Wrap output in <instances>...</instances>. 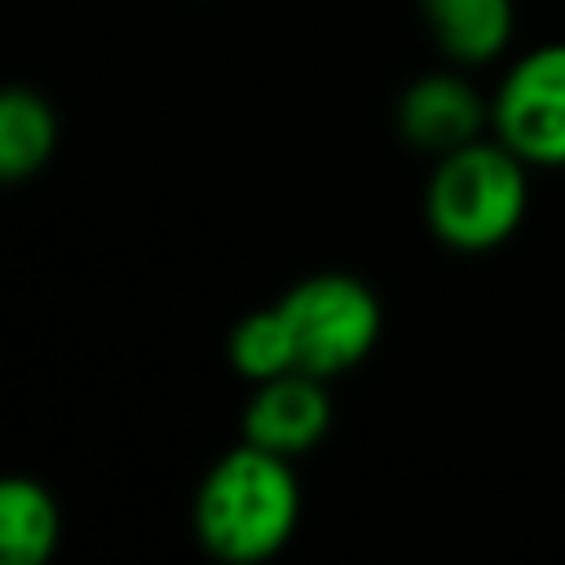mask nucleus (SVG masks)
Listing matches in <instances>:
<instances>
[{
  "label": "nucleus",
  "mask_w": 565,
  "mask_h": 565,
  "mask_svg": "<svg viewBox=\"0 0 565 565\" xmlns=\"http://www.w3.org/2000/svg\"><path fill=\"white\" fill-rule=\"evenodd\" d=\"M62 512L44 481L4 477L0 481V556L9 565H44L57 552Z\"/></svg>",
  "instance_id": "nucleus-8"
},
{
  "label": "nucleus",
  "mask_w": 565,
  "mask_h": 565,
  "mask_svg": "<svg viewBox=\"0 0 565 565\" xmlns=\"http://www.w3.org/2000/svg\"><path fill=\"white\" fill-rule=\"evenodd\" d=\"M296 525L300 481L291 459L243 437L221 459H212L190 503V530L221 565H265L291 543Z\"/></svg>",
  "instance_id": "nucleus-1"
},
{
  "label": "nucleus",
  "mask_w": 565,
  "mask_h": 565,
  "mask_svg": "<svg viewBox=\"0 0 565 565\" xmlns=\"http://www.w3.org/2000/svg\"><path fill=\"white\" fill-rule=\"evenodd\" d=\"M331 428V393L322 375L309 371H282L274 380L252 384L243 415H238V437L274 450L282 459H300L313 450Z\"/></svg>",
  "instance_id": "nucleus-5"
},
{
  "label": "nucleus",
  "mask_w": 565,
  "mask_h": 565,
  "mask_svg": "<svg viewBox=\"0 0 565 565\" xmlns=\"http://www.w3.org/2000/svg\"><path fill=\"white\" fill-rule=\"evenodd\" d=\"M393 124L411 150L441 159L490 132V102L459 71H428L402 88Z\"/></svg>",
  "instance_id": "nucleus-6"
},
{
  "label": "nucleus",
  "mask_w": 565,
  "mask_h": 565,
  "mask_svg": "<svg viewBox=\"0 0 565 565\" xmlns=\"http://www.w3.org/2000/svg\"><path fill=\"white\" fill-rule=\"evenodd\" d=\"M225 358L234 366L238 380L247 384H260V380H274L282 371H300L296 366V344H291V327L274 305L265 309H252L243 313L234 327H230V340H225Z\"/></svg>",
  "instance_id": "nucleus-10"
},
{
  "label": "nucleus",
  "mask_w": 565,
  "mask_h": 565,
  "mask_svg": "<svg viewBox=\"0 0 565 565\" xmlns=\"http://www.w3.org/2000/svg\"><path fill=\"white\" fill-rule=\"evenodd\" d=\"M57 150V115L44 93L35 88H4L0 93V177L31 181Z\"/></svg>",
  "instance_id": "nucleus-9"
},
{
  "label": "nucleus",
  "mask_w": 565,
  "mask_h": 565,
  "mask_svg": "<svg viewBox=\"0 0 565 565\" xmlns=\"http://www.w3.org/2000/svg\"><path fill=\"white\" fill-rule=\"evenodd\" d=\"M530 212V163L494 132L433 159L424 185L428 234L463 256L503 247Z\"/></svg>",
  "instance_id": "nucleus-2"
},
{
  "label": "nucleus",
  "mask_w": 565,
  "mask_h": 565,
  "mask_svg": "<svg viewBox=\"0 0 565 565\" xmlns=\"http://www.w3.org/2000/svg\"><path fill=\"white\" fill-rule=\"evenodd\" d=\"M278 309L291 327L296 366L322 380L362 366L384 331L380 296L344 269H318L296 278L278 296Z\"/></svg>",
  "instance_id": "nucleus-3"
},
{
  "label": "nucleus",
  "mask_w": 565,
  "mask_h": 565,
  "mask_svg": "<svg viewBox=\"0 0 565 565\" xmlns=\"http://www.w3.org/2000/svg\"><path fill=\"white\" fill-rule=\"evenodd\" d=\"M490 132L530 168H565V40L539 44L503 71Z\"/></svg>",
  "instance_id": "nucleus-4"
},
{
  "label": "nucleus",
  "mask_w": 565,
  "mask_h": 565,
  "mask_svg": "<svg viewBox=\"0 0 565 565\" xmlns=\"http://www.w3.org/2000/svg\"><path fill=\"white\" fill-rule=\"evenodd\" d=\"M419 18L437 44V53L455 66L494 62L516 31L512 0H419Z\"/></svg>",
  "instance_id": "nucleus-7"
}]
</instances>
